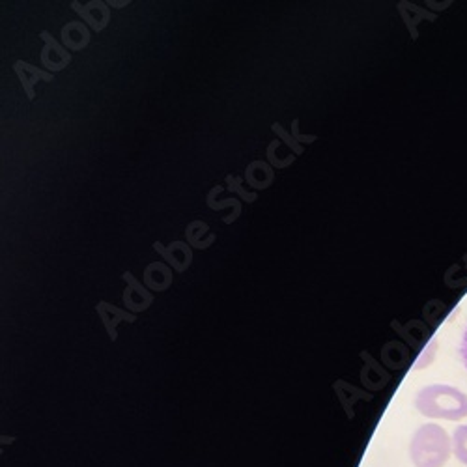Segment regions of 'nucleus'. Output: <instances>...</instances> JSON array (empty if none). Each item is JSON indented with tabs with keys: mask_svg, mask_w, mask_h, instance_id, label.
Segmentation results:
<instances>
[{
	"mask_svg": "<svg viewBox=\"0 0 467 467\" xmlns=\"http://www.w3.org/2000/svg\"><path fill=\"white\" fill-rule=\"evenodd\" d=\"M98 313L101 315V318H103V322H105V326L109 327V329H114V326L119 324L120 320H135V317H131V315H128V313H122L120 308H116V306H110L109 303H99V306H98Z\"/></svg>",
	"mask_w": 467,
	"mask_h": 467,
	"instance_id": "nucleus-12",
	"label": "nucleus"
},
{
	"mask_svg": "<svg viewBox=\"0 0 467 467\" xmlns=\"http://www.w3.org/2000/svg\"><path fill=\"white\" fill-rule=\"evenodd\" d=\"M208 204H210V208H212V210L234 208V210H238V212H242V208H240V202H238V201H234V199H226V201H219V202H208Z\"/></svg>",
	"mask_w": 467,
	"mask_h": 467,
	"instance_id": "nucleus-17",
	"label": "nucleus"
},
{
	"mask_svg": "<svg viewBox=\"0 0 467 467\" xmlns=\"http://www.w3.org/2000/svg\"><path fill=\"white\" fill-rule=\"evenodd\" d=\"M415 408L428 419L462 420L467 419V395L452 385H426L415 397Z\"/></svg>",
	"mask_w": 467,
	"mask_h": 467,
	"instance_id": "nucleus-1",
	"label": "nucleus"
},
{
	"mask_svg": "<svg viewBox=\"0 0 467 467\" xmlns=\"http://www.w3.org/2000/svg\"><path fill=\"white\" fill-rule=\"evenodd\" d=\"M62 42L67 49L73 51H81L88 46L90 42V32L88 28L79 23V21H71L62 28Z\"/></svg>",
	"mask_w": 467,
	"mask_h": 467,
	"instance_id": "nucleus-8",
	"label": "nucleus"
},
{
	"mask_svg": "<svg viewBox=\"0 0 467 467\" xmlns=\"http://www.w3.org/2000/svg\"><path fill=\"white\" fill-rule=\"evenodd\" d=\"M452 454L463 465H467V424H460L452 434Z\"/></svg>",
	"mask_w": 467,
	"mask_h": 467,
	"instance_id": "nucleus-13",
	"label": "nucleus"
},
{
	"mask_svg": "<svg viewBox=\"0 0 467 467\" xmlns=\"http://www.w3.org/2000/svg\"><path fill=\"white\" fill-rule=\"evenodd\" d=\"M144 285L151 290L163 292L172 285V271L161 262H153L144 271Z\"/></svg>",
	"mask_w": 467,
	"mask_h": 467,
	"instance_id": "nucleus-9",
	"label": "nucleus"
},
{
	"mask_svg": "<svg viewBox=\"0 0 467 467\" xmlns=\"http://www.w3.org/2000/svg\"><path fill=\"white\" fill-rule=\"evenodd\" d=\"M14 69H16V73H17V77H19V81H21V85H23V88H25L28 99H34V98H36L34 87H36L37 81H53V73H46V71L37 69V67L26 64V62H23V60L16 62Z\"/></svg>",
	"mask_w": 467,
	"mask_h": 467,
	"instance_id": "nucleus-6",
	"label": "nucleus"
},
{
	"mask_svg": "<svg viewBox=\"0 0 467 467\" xmlns=\"http://www.w3.org/2000/svg\"><path fill=\"white\" fill-rule=\"evenodd\" d=\"M107 5H109V6H114V8H120V6H126V5H130V3H128V0H126V3H112V0H109Z\"/></svg>",
	"mask_w": 467,
	"mask_h": 467,
	"instance_id": "nucleus-20",
	"label": "nucleus"
},
{
	"mask_svg": "<svg viewBox=\"0 0 467 467\" xmlns=\"http://www.w3.org/2000/svg\"><path fill=\"white\" fill-rule=\"evenodd\" d=\"M124 281L128 283V288L124 292V301L126 305L133 310V313H140V310H146L151 303V294L131 275L124 274Z\"/></svg>",
	"mask_w": 467,
	"mask_h": 467,
	"instance_id": "nucleus-5",
	"label": "nucleus"
},
{
	"mask_svg": "<svg viewBox=\"0 0 467 467\" xmlns=\"http://www.w3.org/2000/svg\"><path fill=\"white\" fill-rule=\"evenodd\" d=\"M460 358L467 368V327L463 331V337H462V344H460Z\"/></svg>",
	"mask_w": 467,
	"mask_h": 467,
	"instance_id": "nucleus-18",
	"label": "nucleus"
},
{
	"mask_svg": "<svg viewBox=\"0 0 467 467\" xmlns=\"http://www.w3.org/2000/svg\"><path fill=\"white\" fill-rule=\"evenodd\" d=\"M226 183H228V189H230V191L240 192L242 199H245V201H249V202L256 201V192H247V191L242 187V180H240V178L228 176V178H226Z\"/></svg>",
	"mask_w": 467,
	"mask_h": 467,
	"instance_id": "nucleus-15",
	"label": "nucleus"
},
{
	"mask_svg": "<svg viewBox=\"0 0 467 467\" xmlns=\"http://www.w3.org/2000/svg\"><path fill=\"white\" fill-rule=\"evenodd\" d=\"M436 352H438V340H436V338H432V340H431V344H428V346L424 348V352L420 354L419 363L415 365V368H424V367L431 365V363L434 361Z\"/></svg>",
	"mask_w": 467,
	"mask_h": 467,
	"instance_id": "nucleus-14",
	"label": "nucleus"
},
{
	"mask_svg": "<svg viewBox=\"0 0 467 467\" xmlns=\"http://www.w3.org/2000/svg\"><path fill=\"white\" fill-rule=\"evenodd\" d=\"M42 40L46 42V46L42 49V62H44V66L49 71H53V73L64 69L71 62L69 53L60 44L55 42V37L49 32H42Z\"/></svg>",
	"mask_w": 467,
	"mask_h": 467,
	"instance_id": "nucleus-3",
	"label": "nucleus"
},
{
	"mask_svg": "<svg viewBox=\"0 0 467 467\" xmlns=\"http://www.w3.org/2000/svg\"><path fill=\"white\" fill-rule=\"evenodd\" d=\"M274 131L281 137V139H285V142L296 151V153H301L303 151V148H301V144H297L296 140H294V137H290L285 130H283V126H279V124H274Z\"/></svg>",
	"mask_w": 467,
	"mask_h": 467,
	"instance_id": "nucleus-16",
	"label": "nucleus"
},
{
	"mask_svg": "<svg viewBox=\"0 0 467 467\" xmlns=\"http://www.w3.org/2000/svg\"><path fill=\"white\" fill-rule=\"evenodd\" d=\"M452 454V436L436 422L419 426L410 441V458L415 467H445Z\"/></svg>",
	"mask_w": 467,
	"mask_h": 467,
	"instance_id": "nucleus-2",
	"label": "nucleus"
},
{
	"mask_svg": "<svg viewBox=\"0 0 467 467\" xmlns=\"http://www.w3.org/2000/svg\"><path fill=\"white\" fill-rule=\"evenodd\" d=\"M73 10L79 12V16L98 32H101L109 19H110V14H109V8H107V3H99V0H92V3H71Z\"/></svg>",
	"mask_w": 467,
	"mask_h": 467,
	"instance_id": "nucleus-4",
	"label": "nucleus"
},
{
	"mask_svg": "<svg viewBox=\"0 0 467 467\" xmlns=\"http://www.w3.org/2000/svg\"><path fill=\"white\" fill-rule=\"evenodd\" d=\"M153 249L161 253L163 258L176 269V271H185L192 260L191 249L183 242H174L171 245H161V244H153Z\"/></svg>",
	"mask_w": 467,
	"mask_h": 467,
	"instance_id": "nucleus-7",
	"label": "nucleus"
},
{
	"mask_svg": "<svg viewBox=\"0 0 467 467\" xmlns=\"http://www.w3.org/2000/svg\"><path fill=\"white\" fill-rule=\"evenodd\" d=\"M204 234H210L208 224H204V223H201V221H194V223H191V226L187 228V240H189V244H191L192 247L206 249V247H210L215 240H204Z\"/></svg>",
	"mask_w": 467,
	"mask_h": 467,
	"instance_id": "nucleus-11",
	"label": "nucleus"
},
{
	"mask_svg": "<svg viewBox=\"0 0 467 467\" xmlns=\"http://www.w3.org/2000/svg\"><path fill=\"white\" fill-rule=\"evenodd\" d=\"M247 182L254 187V189H265L274 182V171H271L265 163L254 161L247 167V174H245Z\"/></svg>",
	"mask_w": 467,
	"mask_h": 467,
	"instance_id": "nucleus-10",
	"label": "nucleus"
},
{
	"mask_svg": "<svg viewBox=\"0 0 467 467\" xmlns=\"http://www.w3.org/2000/svg\"><path fill=\"white\" fill-rule=\"evenodd\" d=\"M297 126H299V120H294V139H299V140H305V142H313V140H317V137H315V135H310V137H303V135H299Z\"/></svg>",
	"mask_w": 467,
	"mask_h": 467,
	"instance_id": "nucleus-19",
	"label": "nucleus"
}]
</instances>
